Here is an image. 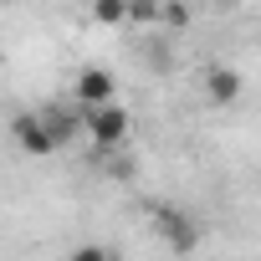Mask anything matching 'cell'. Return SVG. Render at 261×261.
Instances as JSON below:
<instances>
[{
  "label": "cell",
  "mask_w": 261,
  "mask_h": 261,
  "mask_svg": "<svg viewBox=\"0 0 261 261\" xmlns=\"http://www.w3.org/2000/svg\"><path fill=\"white\" fill-rule=\"evenodd\" d=\"M87 139L97 149H118L128 139V108L108 102V108H87Z\"/></svg>",
  "instance_id": "cell-1"
},
{
  "label": "cell",
  "mask_w": 261,
  "mask_h": 261,
  "mask_svg": "<svg viewBox=\"0 0 261 261\" xmlns=\"http://www.w3.org/2000/svg\"><path fill=\"white\" fill-rule=\"evenodd\" d=\"M11 134H16V144H21L26 154H36V159L57 154V144H51V134H46L41 113H16V118H11Z\"/></svg>",
  "instance_id": "cell-2"
},
{
  "label": "cell",
  "mask_w": 261,
  "mask_h": 261,
  "mask_svg": "<svg viewBox=\"0 0 261 261\" xmlns=\"http://www.w3.org/2000/svg\"><path fill=\"white\" fill-rule=\"evenodd\" d=\"M154 220H159V230H164V241H169L174 251H195V246H200V225H195L185 210L159 205V210H154Z\"/></svg>",
  "instance_id": "cell-3"
},
{
  "label": "cell",
  "mask_w": 261,
  "mask_h": 261,
  "mask_svg": "<svg viewBox=\"0 0 261 261\" xmlns=\"http://www.w3.org/2000/svg\"><path fill=\"white\" fill-rule=\"evenodd\" d=\"M77 102H82V108H108V102H118V82H113V72L87 67V72L77 77Z\"/></svg>",
  "instance_id": "cell-4"
},
{
  "label": "cell",
  "mask_w": 261,
  "mask_h": 261,
  "mask_svg": "<svg viewBox=\"0 0 261 261\" xmlns=\"http://www.w3.org/2000/svg\"><path fill=\"white\" fill-rule=\"evenodd\" d=\"M41 123H46V134H51V144H57V149H62V144H72V139L82 134V118H77L72 108H62V102L41 108Z\"/></svg>",
  "instance_id": "cell-5"
},
{
  "label": "cell",
  "mask_w": 261,
  "mask_h": 261,
  "mask_svg": "<svg viewBox=\"0 0 261 261\" xmlns=\"http://www.w3.org/2000/svg\"><path fill=\"white\" fill-rule=\"evenodd\" d=\"M205 92H210V102L230 108V102L241 97V72H236V67H210V72H205Z\"/></svg>",
  "instance_id": "cell-6"
},
{
  "label": "cell",
  "mask_w": 261,
  "mask_h": 261,
  "mask_svg": "<svg viewBox=\"0 0 261 261\" xmlns=\"http://www.w3.org/2000/svg\"><path fill=\"white\" fill-rule=\"evenodd\" d=\"M92 16H97V26H128V6L123 0H92Z\"/></svg>",
  "instance_id": "cell-7"
},
{
  "label": "cell",
  "mask_w": 261,
  "mask_h": 261,
  "mask_svg": "<svg viewBox=\"0 0 261 261\" xmlns=\"http://www.w3.org/2000/svg\"><path fill=\"white\" fill-rule=\"evenodd\" d=\"M128 21H134V26H159V0H134V6H128Z\"/></svg>",
  "instance_id": "cell-8"
},
{
  "label": "cell",
  "mask_w": 261,
  "mask_h": 261,
  "mask_svg": "<svg viewBox=\"0 0 261 261\" xmlns=\"http://www.w3.org/2000/svg\"><path fill=\"white\" fill-rule=\"evenodd\" d=\"M159 21H169V26H190V6H185V0H169V6H159Z\"/></svg>",
  "instance_id": "cell-9"
},
{
  "label": "cell",
  "mask_w": 261,
  "mask_h": 261,
  "mask_svg": "<svg viewBox=\"0 0 261 261\" xmlns=\"http://www.w3.org/2000/svg\"><path fill=\"white\" fill-rule=\"evenodd\" d=\"M72 261H118L108 246H82V251H72Z\"/></svg>",
  "instance_id": "cell-10"
},
{
  "label": "cell",
  "mask_w": 261,
  "mask_h": 261,
  "mask_svg": "<svg viewBox=\"0 0 261 261\" xmlns=\"http://www.w3.org/2000/svg\"><path fill=\"white\" fill-rule=\"evenodd\" d=\"M123 6H134V0H123Z\"/></svg>",
  "instance_id": "cell-11"
}]
</instances>
